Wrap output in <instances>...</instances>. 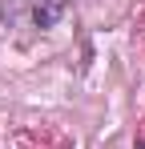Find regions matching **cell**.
Listing matches in <instances>:
<instances>
[{
	"label": "cell",
	"mask_w": 145,
	"mask_h": 149,
	"mask_svg": "<svg viewBox=\"0 0 145 149\" xmlns=\"http://www.w3.org/2000/svg\"><path fill=\"white\" fill-rule=\"evenodd\" d=\"M65 8H69V0H36V8H32L36 28H56L61 16H65Z\"/></svg>",
	"instance_id": "1"
}]
</instances>
